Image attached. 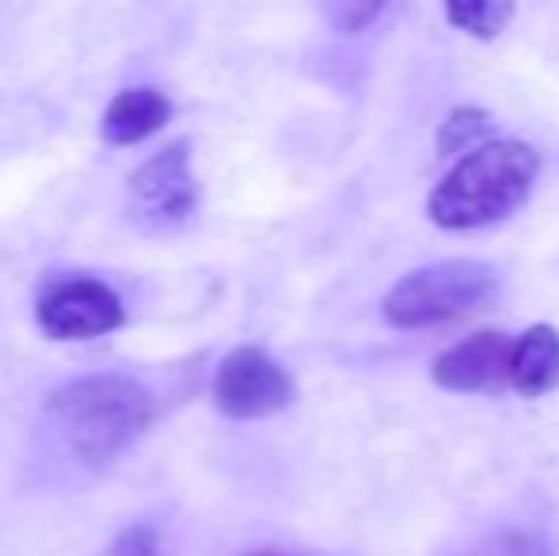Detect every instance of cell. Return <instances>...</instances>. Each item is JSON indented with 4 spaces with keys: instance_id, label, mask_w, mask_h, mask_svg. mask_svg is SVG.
Segmentation results:
<instances>
[{
    "instance_id": "1",
    "label": "cell",
    "mask_w": 559,
    "mask_h": 556,
    "mask_svg": "<svg viewBox=\"0 0 559 556\" xmlns=\"http://www.w3.org/2000/svg\"><path fill=\"white\" fill-rule=\"evenodd\" d=\"M156 401L130 374H88L46 397V419L81 465L104 469L148 430Z\"/></svg>"
},
{
    "instance_id": "2",
    "label": "cell",
    "mask_w": 559,
    "mask_h": 556,
    "mask_svg": "<svg viewBox=\"0 0 559 556\" xmlns=\"http://www.w3.org/2000/svg\"><path fill=\"white\" fill-rule=\"evenodd\" d=\"M540 176V156L525 141H491L456 164L427 199V214L442 229H479L525 206Z\"/></svg>"
},
{
    "instance_id": "3",
    "label": "cell",
    "mask_w": 559,
    "mask_h": 556,
    "mask_svg": "<svg viewBox=\"0 0 559 556\" xmlns=\"http://www.w3.org/2000/svg\"><path fill=\"white\" fill-rule=\"evenodd\" d=\"M499 289V271L484 260H442L404 275L384 297V320L392 328H435L491 301Z\"/></svg>"
},
{
    "instance_id": "4",
    "label": "cell",
    "mask_w": 559,
    "mask_h": 556,
    "mask_svg": "<svg viewBox=\"0 0 559 556\" xmlns=\"http://www.w3.org/2000/svg\"><path fill=\"white\" fill-rule=\"evenodd\" d=\"M130 214L145 229H171L183 225L199 206V179L191 171V141L160 149L126 179Z\"/></svg>"
},
{
    "instance_id": "5",
    "label": "cell",
    "mask_w": 559,
    "mask_h": 556,
    "mask_svg": "<svg viewBox=\"0 0 559 556\" xmlns=\"http://www.w3.org/2000/svg\"><path fill=\"white\" fill-rule=\"evenodd\" d=\"M294 401V381L289 374L255 343L228 351L214 378V404L217 412L233 419H263L289 409Z\"/></svg>"
},
{
    "instance_id": "6",
    "label": "cell",
    "mask_w": 559,
    "mask_h": 556,
    "mask_svg": "<svg viewBox=\"0 0 559 556\" xmlns=\"http://www.w3.org/2000/svg\"><path fill=\"white\" fill-rule=\"evenodd\" d=\"M35 320L50 340H99L126 320L122 297L99 279L53 282L38 297Z\"/></svg>"
},
{
    "instance_id": "7",
    "label": "cell",
    "mask_w": 559,
    "mask_h": 556,
    "mask_svg": "<svg viewBox=\"0 0 559 556\" xmlns=\"http://www.w3.org/2000/svg\"><path fill=\"white\" fill-rule=\"evenodd\" d=\"M510 363H514V340L499 328H484L442 351L430 366V378L449 393H499L510 386Z\"/></svg>"
},
{
    "instance_id": "8",
    "label": "cell",
    "mask_w": 559,
    "mask_h": 556,
    "mask_svg": "<svg viewBox=\"0 0 559 556\" xmlns=\"http://www.w3.org/2000/svg\"><path fill=\"white\" fill-rule=\"evenodd\" d=\"M510 386L525 397V401H537V397L552 393L559 386V332L548 324L525 328L514 340V363H510Z\"/></svg>"
},
{
    "instance_id": "9",
    "label": "cell",
    "mask_w": 559,
    "mask_h": 556,
    "mask_svg": "<svg viewBox=\"0 0 559 556\" xmlns=\"http://www.w3.org/2000/svg\"><path fill=\"white\" fill-rule=\"evenodd\" d=\"M171 104L156 88H126L107 104L104 111V138L111 145H138L153 138L160 127H168Z\"/></svg>"
},
{
    "instance_id": "10",
    "label": "cell",
    "mask_w": 559,
    "mask_h": 556,
    "mask_svg": "<svg viewBox=\"0 0 559 556\" xmlns=\"http://www.w3.org/2000/svg\"><path fill=\"white\" fill-rule=\"evenodd\" d=\"M445 15L472 38H499L514 20V0H445Z\"/></svg>"
},
{
    "instance_id": "11",
    "label": "cell",
    "mask_w": 559,
    "mask_h": 556,
    "mask_svg": "<svg viewBox=\"0 0 559 556\" xmlns=\"http://www.w3.org/2000/svg\"><path fill=\"white\" fill-rule=\"evenodd\" d=\"M487 134H491V115L484 107H456L442 127H438V153L442 156L472 153Z\"/></svg>"
},
{
    "instance_id": "12",
    "label": "cell",
    "mask_w": 559,
    "mask_h": 556,
    "mask_svg": "<svg viewBox=\"0 0 559 556\" xmlns=\"http://www.w3.org/2000/svg\"><path fill=\"white\" fill-rule=\"evenodd\" d=\"M389 0H317V8L324 12V20L332 23L338 35H358L369 23L381 15V8Z\"/></svg>"
},
{
    "instance_id": "13",
    "label": "cell",
    "mask_w": 559,
    "mask_h": 556,
    "mask_svg": "<svg viewBox=\"0 0 559 556\" xmlns=\"http://www.w3.org/2000/svg\"><path fill=\"white\" fill-rule=\"evenodd\" d=\"M468 556H548V553H545V545L525 534H502V537L484 542L479 549H472Z\"/></svg>"
},
{
    "instance_id": "14",
    "label": "cell",
    "mask_w": 559,
    "mask_h": 556,
    "mask_svg": "<svg viewBox=\"0 0 559 556\" xmlns=\"http://www.w3.org/2000/svg\"><path fill=\"white\" fill-rule=\"evenodd\" d=\"M111 556H164V553H160V545H156L153 530H148V527H130L115 542Z\"/></svg>"
},
{
    "instance_id": "15",
    "label": "cell",
    "mask_w": 559,
    "mask_h": 556,
    "mask_svg": "<svg viewBox=\"0 0 559 556\" xmlns=\"http://www.w3.org/2000/svg\"><path fill=\"white\" fill-rule=\"evenodd\" d=\"M251 556H282V553H251Z\"/></svg>"
}]
</instances>
